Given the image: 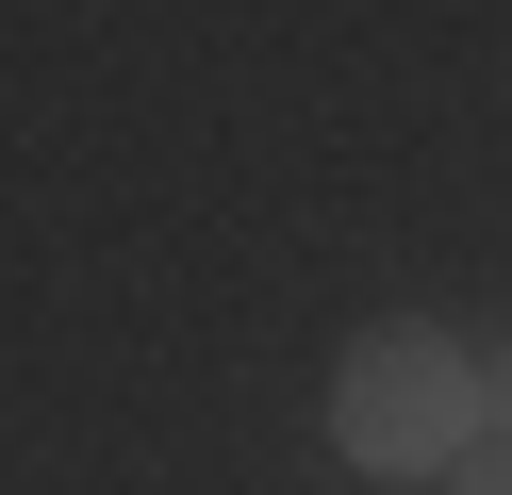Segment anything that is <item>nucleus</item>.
<instances>
[{
  "label": "nucleus",
  "instance_id": "obj_2",
  "mask_svg": "<svg viewBox=\"0 0 512 495\" xmlns=\"http://www.w3.org/2000/svg\"><path fill=\"white\" fill-rule=\"evenodd\" d=\"M479 446H512V347L479 363Z\"/></svg>",
  "mask_w": 512,
  "mask_h": 495
},
{
  "label": "nucleus",
  "instance_id": "obj_1",
  "mask_svg": "<svg viewBox=\"0 0 512 495\" xmlns=\"http://www.w3.org/2000/svg\"><path fill=\"white\" fill-rule=\"evenodd\" d=\"M331 446L364 479H463L479 462V347L463 330H364L331 380Z\"/></svg>",
  "mask_w": 512,
  "mask_h": 495
},
{
  "label": "nucleus",
  "instance_id": "obj_3",
  "mask_svg": "<svg viewBox=\"0 0 512 495\" xmlns=\"http://www.w3.org/2000/svg\"><path fill=\"white\" fill-rule=\"evenodd\" d=\"M446 495H512V446H479V462H463V479H446Z\"/></svg>",
  "mask_w": 512,
  "mask_h": 495
}]
</instances>
